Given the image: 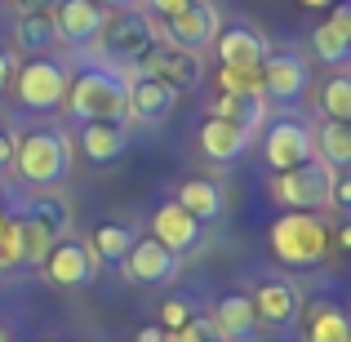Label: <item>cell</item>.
<instances>
[{
	"label": "cell",
	"mask_w": 351,
	"mask_h": 342,
	"mask_svg": "<svg viewBox=\"0 0 351 342\" xmlns=\"http://www.w3.org/2000/svg\"><path fill=\"white\" fill-rule=\"evenodd\" d=\"M5 223H9V218H5V209H0V231H5Z\"/></svg>",
	"instance_id": "cell-46"
},
{
	"label": "cell",
	"mask_w": 351,
	"mask_h": 342,
	"mask_svg": "<svg viewBox=\"0 0 351 342\" xmlns=\"http://www.w3.org/2000/svg\"><path fill=\"white\" fill-rule=\"evenodd\" d=\"M298 5H307V9H325V5H334V0H298Z\"/></svg>",
	"instance_id": "cell-44"
},
{
	"label": "cell",
	"mask_w": 351,
	"mask_h": 342,
	"mask_svg": "<svg viewBox=\"0 0 351 342\" xmlns=\"http://www.w3.org/2000/svg\"><path fill=\"white\" fill-rule=\"evenodd\" d=\"M218 32H223L218 5H209V0H191V5H182L178 14L169 18V32H165L160 40H173V45H182V49L200 53V49H209V45L218 40Z\"/></svg>",
	"instance_id": "cell-9"
},
{
	"label": "cell",
	"mask_w": 351,
	"mask_h": 342,
	"mask_svg": "<svg viewBox=\"0 0 351 342\" xmlns=\"http://www.w3.org/2000/svg\"><path fill=\"white\" fill-rule=\"evenodd\" d=\"M0 262H5V267H18V262H23V231H18L14 218H9L5 231H0Z\"/></svg>",
	"instance_id": "cell-32"
},
{
	"label": "cell",
	"mask_w": 351,
	"mask_h": 342,
	"mask_svg": "<svg viewBox=\"0 0 351 342\" xmlns=\"http://www.w3.org/2000/svg\"><path fill=\"white\" fill-rule=\"evenodd\" d=\"M249 302H254L258 320L271 329H289L293 320H298V289H293L285 276H263V280L254 284V293H249Z\"/></svg>",
	"instance_id": "cell-13"
},
{
	"label": "cell",
	"mask_w": 351,
	"mask_h": 342,
	"mask_svg": "<svg viewBox=\"0 0 351 342\" xmlns=\"http://www.w3.org/2000/svg\"><path fill=\"white\" fill-rule=\"evenodd\" d=\"M125 80L107 67H85L76 80L67 85V112L89 125V120H125Z\"/></svg>",
	"instance_id": "cell-2"
},
{
	"label": "cell",
	"mask_w": 351,
	"mask_h": 342,
	"mask_svg": "<svg viewBox=\"0 0 351 342\" xmlns=\"http://www.w3.org/2000/svg\"><path fill=\"white\" fill-rule=\"evenodd\" d=\"M214 49H218V58H223V67H263V58L271 53L263 36H258L254 27H245V23L223 27L218 40H214Z\"/></svg>",
	"instance_id": "cell-18"
},
{
	"label": "cell",
	"mask_w": 351,
	"mask_h": 342,
	"mask_svg": "<svg viewBox=\"0 0 351 342\" xmlns=\"http://www.w3.org/2000/svg\"><path fill=\"white\" fill-rule=\"evenodd\" d=\"M27 223H36L45 236L53 240V245H58V240L71 236V205H67V200H58V196L32 200V205H27Z\"/></svg>",
	"instance_id": "cell-25"
},
{
	"label": "cell",
	"mask_w": 351,
	"mask_h": 342,
	"mask_svg": "<svg viewBox=\"0 0 351 342\" xmlns=\"http://www.w3.org/2000/svg\"><path fill=\"white\" fill-rule=\"evenodd\" d=\"M263 147H267V164H271L276 173H285V169H293V164H302V160L316 156V138H311V129L302 125V120H289V116L267 125Z\"/></svg>",
	"instance_id": "cell-10"
},
{
	"label": "cell",
	"mask_w": 351,
	"mask_h": 342,
	"mask_svg": "<svg viewBox=\"0 0 351 342\" xmlns=\"http://www.w3.org/2000/svg\"><path fill=\"white\" fill-rule=\"evenodd\" d=\"M18 231H23V262H45V254H49L53 240L36 223H27V218H18Z\"/></svg>",
	"instance_id": "cell-31"
},
{
	"label": "cell",
	"mask_w": 351,
	"mask_h": 342,
	"mask_svg": "<svg viewBox=\"0 0 351 342\" xmlns=\"http://www.w3.org/2000/svg\"><path fill=\"white\" fill-rule=\"evenodd\" d=\"M67 85H71L67 67L53 58H36L27 67H18V103L27 112H53V107H62Z\"/></svg>",
	"instance_id": "cell-7"
},
{
	"label": "cell",
	"mask_w": 351,
	"mask_h": 342,
	"mask_svg": "<svg viewBox=\"0 0 351 342\" xmlns=\"http://www.w3.org/2000/svg\"><path fill=\"white\" fill-rule=\"evenodd\" d=\"M263 94L267 103H298L307 94V62L298 58L293 49H280V53H267L263 58Z\"/></svg>",
	"instance_id": "cell-12"
},
{
	"label": "cell",
	"mask_w": 351,
	"mask_h": 342,
	"mask_svg": "<svg viewBox=\"0 0 351 342\" xmlns=\"http://www.w3.org/2000/svg\"><path fill=\"white\" fill-rule=\"evenodd\" d=\"M18 178L32 187H53L71 173V138L58 129H36V134L14 138V160Z\"/></svg>",
	"instance_id": "cell-1"
},
{
	"label": "cell",
	"mask_w": 351,
	"mask_h": 342,
	"mask_svg": "<svg viewBox=\"0 0 351 342\" xmlns=\"http://www.w3.org/2000/svg\"><path fill=\"white\" fill-rule=\"evenodd\" d=\"M125 116L134 120V125H147V129H156V125H165L173 112V103H178V89H169V85H160V80H152V76H138V80H125Z\"/></svg>",
	"instance_id": "cell-11"
},
{
	"label": "cell",
	"mask_w": 351,
	"mask_h": 342,
	"mask_svg": "<svg viewBox=\"0 0 351 342\" xmlns=\"http://www.w3.org/2000/svg\"><path fill=\"white\" fill-rule=\"evenodd\" d=\"M307 342H351V316L334 302H316L307 320Z\"/></svg>",
	"instance_id": "cell-24"
},
{
	"label": "cell",
	"mask_w": 351,
	"mask_h": 342,
	"mask_svg": "<svg viewBox=\"0 0 351 342\" xmlns=\"http://www.w3.org/2000/svg\"><path fill=\"white\" fill-rule=\"evenodd\" d=\"M134 342H165V329L160 325H147V329H138Z\"/></svg>",
	"instance_id": "cell-41"
},
{
	"label": "cell",
	"mask_w": 351,
	"mask_h": 342,
	"mask_svg": "<svg viewBox=\"0 0 351 342\" xmlns=\"http://www.w3.org/2000/svg\"><path fill=\"white\" fill-rule=\"evenodd\" d=\"M214 334L218 338H227V342H240V338H254V329H258V311H254V302H249V293H227V298H218V307H214Z\"/></svg>",
	"instance_id": "cell-19"
},
{
	"label": "cell",
	"mask_w": 351,
	"mask_h": 342,
	"mask_svg": "<svg viewBox=\"0 0 351 342\" xmlns=\"http://www.w3.org/2000/svg\"><path fill=\"white\" fill-rule=\"evenodd\" d=\"M320 112L329 120L351 125V71H338V76L325 80V89H320Z\"/></svg>",
	"instance_id": "cell-28"
},
{
	"label": "cell",
	"mask_w": 351,
	"mask_h": 342,
	"mask_svg": "<svg viewBox=\"0 0 351 342\" xmlns=\"http://www.w3.org/2000/svg\"><path fill=\"white\" fill-rule=\"evenodd\" d=\"M329 245H338V249H343V254L351 249V218H347V223L338 227V231H329Z\"/></svg>",
	"instance_id": "cell-38"
},
{
	"label": "cell",
	"mask_w": 351,
	"mask_h": 342,
	"mask_svg": "<svg viewBox=\"0 0 351 342\" xmlns=\"http://www.w3.org/2000/svg\"><path fill=\"white\" fill-rule=\"evenodd\" d=\"M209 334H214V325L200 316H191L182 329H173V334H165V342H209Z\"/></svg>",
	"instance_id": "cell-34"
},
{
	"label": "cell",
	"mask_w": 351,
	"mask_h": 342,
	"mask_svg": "<svg viewBox=\"0 0 351 342\" xmlns=\"http://www.w3.org/2000/svg\"><path fill=\"white\" fill-rule=\"evenodd\" d=\"M80 147H85V156H89V160H98V164L125 156V147H129L125 120H89V125L80 129Z\"/></svg>",
	"instance_id": "cell-20"
},
{
	"label": "cell",
	"mask_w": 351,
	"mask_h": 342,
	"mask_svg": "<svg viewBox=\"0 0 351 342\" xmlns=\"http://www.w3.org/2000/svg\"><path fill=\"white\" fill-rule=\"evenodd\" d=\"M249 143H254V134H249V129H240L236 120L209 116L205 125H200V151H205L214 164H232V160H240Z\"/></svg>",
	"instance_id": "cell-17"
},
{
	"label": "cell",
	"mask_w": 351,
	"mask_h": 342,
	"mask_svg": "<svg viewBox=\"0 0 351 342\" xmlns=\"http://www.w3.org/2000/svg\"><path fill=\"white\" fill-rule=\"evenodd\" d=\"M191 316H196V311H191L187 298H169V302L160 307V329H165V334H173V329H182Z\"/></svg>",
	"instance_id": "cell-33"
},
{
	"label": "cell",
	"mask_w": 351,
	"mask_h": 342,
	"mask_svg": "<svg viewBox=\"0 0 351 342\" xmlns=\"http://www.w3.org/2000/svg\"><path fill=\"white\" fill-rule=\"evenodd\" d=\"M316 151L325 164H334V169H343V164H351V125H343V120H325L316 134Z\"/></svg>",
	"instance_id": "cell-26"
},
{
	"label": "cell",
	"mask_w": 351,
	"mask_h": 342,
	"mask_svg": "<svg viewBox=\"0 0 351 342\" xmlns=\"http://www.w3.org/2000/svg\"><path fill=\"white\" fill-rule=\"evenodd\" d=\"M9 76H14V58H9V53L0 49V89L9 85Z\"/></svg>",
	"instance_id": "cell-42"
},
{
	"label": "cell",
	"mask_w": 351,
	"mask_h": 342,
	"mask_svg": "<svg viewBox=\"0 0 351 342\" xmlns=\"http://www.w3.org/2000/svg\"><path fill=\"white\" fill-rule=\"evenodd\" d=\"M329 23H334L338 32L351 40V0H334V14H329Z\"/></svg>",
	"instance_id": "cell-36"
},
{
	"label": "cell",
	"mask_w": 351,
	"mask_h": 342,
	"mask_svg": "<svg viewBox=\"0 0 351 342\" xmlns=\"http://www.w3.org/2000/svg\"><path fill=\"white\" fill-rule=\"evenodd\" d=\"M276 200L285 209H302V214H316L329 205V187H334V164H325L320 156L293 164V169L276 173Z\"/></svg>",
	"instance_id": "cell-5"
},
{
	"label": "cell",
	"mask_w": 351,
	"mask_h": 342,
	"mask_svg": "<svg viewBox=\"0 0 351 342\" xmlns=\"http://www.w3.org/2000/svg\"><path fill=\"white\" fill-rule=\"evenodd\" d=\"M173 200H178V205L187 209L196 223H214V218L223 214V205H227L223 191H218V182H209V178H187Z\"/></svg>",
	"instance_id": "cell-22"
},
{
	"label": "cell",
	"mask_w": 351,
	"mask_h": 342,
	"mask_svg": "<svg viewBox=\"0 0 351 342\" xmlns=\"http://www.w3.org/2000/svg\"><path fill=\"white\" fill-rule=\"evenodd\" d=\"M5 276H9V267H5V262H0V284H5Z\"/></svg>",
	"instance_id": "cell-45"
},
{
	"label": "cell",
	"mask_w": 351,
	"mask_h": 342,
	"mask_svg": "<svg viewBox=\"0 0 351 342\" xmlns=\"http://www.w3.org/2000/svg\"><path fill=\"white\" fill-rule=\"evenodd\" d=\"M9 160H14V134L0 129V164H9Z\"/></svg>",
	"instance_id": "cell-40"
},
{
	"label": "cell",
	"mask_w": 351,
	"mask_h": 342,
	"mask_svg": "<svg viewBox=\"0 0 351 342\" xmlns=\"http://www.w3.org/2000/svg\"><path fill=\"white\" fill-rule=\"evenodd\" d=\"M0 342H5V329H0Z\"/></svg>",
	"instance_id": "cell-47"
},
{
	"label": "cell",
	"mask_w": 351,
	"mask_h": 342,
	"mask_svg": "<svg viewBox=\"0 0 351 342\" xmlns=\"http://www.w3.org/2000/svg\"><path fill=\"white\" fill-rule=\"evenodd\" d=\"M94 5H103V9H129L134 0H94Z\"/></svg>",
	"instance_id": "cell-43"
},
{
	"label": "cell",
	"mask_w": 351,
	"mask_h": 342,
	"mask_svg": "<svg viewBox=\"0 0 351 342\" xmlns=\"http://www.w3.org/2000/svg\"><path fill=\"white\" fill-rule=\"evenodd\" d=\"M89 249H94L98 262H120V258L134 249V227L125 223H103L94 231V240H89Z\"/></svg>",
	"instance_id": "cell-27"
},
{
	"label": "cell",
	"mask_w": 351,
	"mask_h": 342,
	"mask_svg": "<svg viewBox=\"0 0 351 342\" xmlns=\"http://www.w3.org/2000/svg\"><path fill=\"white\" fill-rule=\"evenodd\" d=\"M143 76H152V80H160V85H169V89H196L200 80H205V62L196 58L191 49H182V45H173V40H156L152 49L143 53Z\"/></svg>",
	"instance_id": "cell-6"
},
{
	"label": "cell",
	"mask_w": 351,
	"mask_h": 342,
	"mask_svg": "<svg viewBox=\"0 0 351 342\" xmlns=\"http://www.w3.org/2000/svg\"><path fill=\"white\" fill-rule=\"evenodd\" d=\"M120 267H125V276L134 284H165L178 271V254H169L160 240L147 236V240H134V249L120 258Z\"/></svg>",
	"instance_id": "cell-14"
},
{
	"label": "cell",
	"mask_w": 351,
	"mask_h": 342,
	"mask_svg": "<svg viewBox=\"0 0 351 342\" xmlns=\"http://www.w3.org/2000/svg\"><path fill=\"white\" fill-rule=\"evenodd\" d=\"M209 116H223V120H236L240 129L258 134L267 125V98H236V94H218Z\"/></svg>",
	"instance_id": "cell-23"
},
{
	"label": "cell",
	"mask_w": 351,
	"mask_h": 342,
	"mask_svg": "<svg viewBox=\"0 0 351 342\" xmlns=\"http://www.w3.org/2000/svg\"><path fill=\"white\" fill-rule=\"evenodd\" d=\"M160 40L156 23L138 9H116V18H107L94 36V49L112 62H143V53Z\"/></svg>",
	"instance_id": "cell-4"
},
{
	"label": "cell",
	"mask_w": 351,
	"mask_h": 342,
	"mask_svg": "<svg viewBox=\"0 0 351 342\" xmlns=\"http://www.w3.org/2000/svg\"><path fill=\"white\" fill-rule=\"evenodd\" d=\"M271 254L285 267H311L329 254V227L320 214H302L289 209L271 223Z\"/></svg>",
	"instance_id": "cell-3"
},
{
	"label": "cell",
	"mask_w": 351,
	"mask_h": 342,
	"mask_svg": "<svg viewBox=\"0 0 351 342\" xmlns=\"http://www.w3.org/2000/svg\"><path fill=\"white\" fill-rule=\"evenodd\" d=\"M14 45L27 53H45L58 45V23H53V9H32V14H18L14 27Z\"/></svg>",
	"instance_id": "cell-21"
},
{
	"label": "cell",
	"mask_w": 351,
	"mask_h": 342,
	"mask_svg": "<svg viewBox=\"0 0 351 342\" xmlns=\"http://www.w3.org/2000/svg\"><path fill=\"white\" fill-rule=\"evenodd\" d=\"M218 89L236 98H267L263 94V67H218Z\"/></svg>",
	"instance_id": "cell-30"
},
{
	"label": "cell",
	"mask_w": 351,
	"mask_h": 342,
	"mask_svg": "<svg viewBox=\"0 0 351 342\" xmlns=\"http://www.w3.org/2000/svg\"><path fill=\"white\" fill-rule=\"evenodd\" d=\"M0 129H5V125H0Z\"/></svg>",
	"instance_id": "cell-48"
},
{
	"label": "cell",
	"mask_w": 351,
	"mask_h": 342,
	"mask_svg": "<svg viewBox=\"0 0 351 342\" xmlns=\"http://www.w3.org/2000/svg\"><path fill=\"white\" fill-rule=\"evenodd\" d=\"M329 205H338L343 214H351V164L334 169V187H329Z\"/></svg>",
	"instance_id": "cell-35"
},
{
	"label": "cell",
	"mask_w": 351,
	"mask_h": 342,
	"mask_svg": "<svg viewBox=\"0 0 351 342\" xmlns=\"http://www.w3.org/2000/svg\"><path fill=\"white\" fill-rule=\"evenodd\" d=\"M53 23H58V40L67 45H89L98 27L107 23V9L94 0H58L53 5Z\"/></svg>",
	"instance_id": "cell-15"
},
{
	"label": "cell",
	"mask_w": 351,
	"mask_h": 342,
	"mask_svg": "<svg viewBox=\"0 0 351 342\" xmlns=\"http://www.w3.org/2000/svg\"><path fill=\"white\" fill-rule=\"evenodd\" d=\"M311 49H316V58L329 62V67H343V62L351 58V40L338 32L334 23H320L316 32H311Z\"/></svg>",
	"instance_id": "cell-29"
},
{
	"label": "cell",
	"mask_w": 351,
	"mask_h": 342,
	"mask_svg": "<svg viewBox=\"0 0 351 342\" xmlns=\"http://www.w3.org/2000/svg\"><path fill=\"white\" fill-rule=\"evenodd\" d=\"M147 5H152V9H156L160 18H173V14H178L182 5H191V0H147Z\"/></svg>",
	"instance_id": "cell-37"
},
{
	"label": "cell",
	"mask_w": 351,
	"mask_h": 342,
	"mask_svg": "<svg viewBox=\"0 0 351 342\" xmlns=\"http://www.w3.org/2000/svg\"><path fill=\"white\" fill-rule=\"evenodd\" d=\"M152 240H160L169 254L182 258V254H187V249L200 240V223L178 205V200H165V205L152 214Z\"/></svg>",
	"instance_id": "cell-16"
},
{
	"label": "cell",
	"mask_w": 351,
	"mask_h": 342,
	"mask_svg": "<svg viewBox=\"0 0 351 342\" xmlns=\"http://www.w3.org/2000/svg\"><path fill=\"white\" fill-rule=\"evenodd\" d=\"M14 14H32V9H53V0H9Z\"/></svg>",
	"instance_id": "cell-39"
},
{
	"label": "cell",
	"mask_w": 351,
	"mask_h": 342,
	"mask_svg": "<svg viewBox=\"0 0 351 342\" xmlns=\"http://www.w3.org/2000/svg\"><path fill=\"white\" fill-rule=\"evenodd\" d=\"M45 280L58 284V289H85L89 280L98 276V258L94 249L85 245V240H58V245H49V254H45Z\"/></svg>",
	"instance_id": "cell-8"
}]
</instances>
